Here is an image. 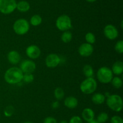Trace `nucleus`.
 <instances>
[{
  "label": "nucleus",
  "instance_id": "f257e3e1",
  "mask_svg": "<svg viewBox=\"0 0 123 123\" xmlns=\"http://www.w3.org/2000/svg\"><path fill=\"white\" fill-rule=\"evenodd\" d=\"M24 73L19 68H10L4 74V80L8 84H18L22 81Z\"/></svg>",
  "mask_w": 123,
  "mask_h": 123
},
{
  "label": "nucleus",
  "instance_id": "f03ea898",
  "mask_svg": "<svg viewBox=\"0 0 123 123\" xmlns=\"http://www.w3.org/2000/svg\"><path fill=\"white\" fill-rule=\"evenodd\" d=\"M106 104L110 109L116 112H120L122 110L123 107V99L117 94L110 95L107 97Z\"/></svg>",
  "mask_w": 123,
  "mask_h": 123
},
{
  "label": "nucleus",
  "instance_id": "7ed1b4c3",
  "mask_svg": "<svg viewBox=\"0 0 123 123\" xmlns=\"http://www.w3.org/2000/svg\"><path fill=\"white\" fill-rule=\"evenodd\" d=\"M97 87V83L96 80L93 77H90L82 81L80 85V89L83 94L90 95L96 91Z\"/></svg>",
  "mask_w": 123,
  "mask_h": 123
},
{
  "label": "nucleus",
  "instance_id": "20e7f679",
  "mask_svg": "<svg viewBox=\"0 0 123 123\" xmlns=\"http://www.w3.org/2000/svg\"><path fill=\"white\" fill-rule=\"evenodd\" d=\"M114 74L111 71V69L107 66H102L100 68L97 72V77L98 80L103 84H108L111 82L112 79L114 77Z\"/></svg>",
  "mask_w": 123,
  "mask_h": 123
},
{
  "label": "nucleus",
  "instance_id": "39448f33",
  "mask_svg": "<svg viewBox=\"0 0 123 123\" xmlns=\"http://www.w3.org/2000/svg\"><path fill=\"white\" fill-rule=\"evenodd\" d=\"M13 28L16 34L22 36L28 32L30 30V24L25 19L20 18L14 22Z\"/></svg>",
  "mask_w": 123,
  "mask_h": 123
},
{
  "label": "nucleus",
  "instance_id": "423d86ee",
  "mask_svg": "<svg viewBox=\"0 0 123 123\" xmlns=\"http://www.w3.org/2000/svg\"><path fill=\"white\" fill-rule=\"evenodd\" d=\"M55 25H56V28L60 31H67L72 28V20L70 18L67 14H62L56 19Z\"/></svg>",
  "mask_w": 123,
  "mask_h": 123
},
{
  "label": "nucleus",
  "instance_id": "0eeeda50",
  "mask_svg": "<svg viewBox=\"0 0 123 123\" xmlns=\"http://www.w3.org/2000/svg\"><path fill=\"white\" fill-rule=\"evenodd\" d=\"M16 0H0V12L2 14H9L16 9Z\"/></svg>",
  "mask_w": 123,
  "mask_h": 123
},
{
  "label": "nucleus",
  "instance_id": "6e6552de",
  "mask_svg": "<svg viewBox=\"0 0 123 123\" xmlns=\"http://www.w3.org/2000/svg\"><path fill=\"white\" fill-rule=\"evenodd\" d=\"M19 68L21 69L24 74L32 73L36 69V64L32 60L26 59L20 63Z\"/></svg>",
  "mask_w": 123,
  "mask_h": 123
},
{
  "label": "nucleus",
  "instance_id": "1a4fd4ad",
  "mask_svg": "<svg viewBox=\"0 0 123 123\" xmlns=\"http://www.w3.org/2000/svg\"><path fill=\"white\" fill-rule=\"evenodd\" d=\"M61 62V59L58 54L52 53L49 54L45 59V64L49 68H55Z\"/></svg>",
  "mask_w": 123,
  "mask_h": 123
},
{
  "label": "nucleus",
  "instance_id": "9d476101",
  "mask_svg": "<svg viewBox=\"0 0 123 123\" xmlns=\"http://www.w3.org/2000/svg\"><path fill=\"white\" fill-rule=\"evenodd\" d=\"M103 33L107 39L109 40H115L118 36V31L114 25L108 24L104 28Z\"/></svg>",
  "mask_w": 123,
  "mask_h": 123
},
{
  "label": "nucleus",
  "instance_id": "9b49d317",
  "mask_svg": "<svg viewBox=\"0 0 123 123\" xmlns=\"http://www.w3.org/2000/svg\"><path fill=\"white\" fill-rule=\"evenodd\" d=\"M94 47L91 44L88 43H84L79 46L78 53L81 56L87 57L93 53Z\"/></svg>",
  "mask_w": 123,
  "mask_h": 123
},
{
  "label": "nucleus",
  "instance_id": "f8f14e48",
  "mask_svg": "<svg viewBox=\"0 0 123 123\" xmlns=\"http://www.w3.org/2000/svg\"><path fill=\"white\" fill-rule=\"evenodd\" d=\"M26 54L30 59H38L41 54V50L38 46L36 45H31L28 46L26 49Z\"/></svg>",
  "mask_w": 123,
  "mask_h": 123
},
{
  "label": "nucleus",
  "instance_id": "ddd939ff",
  "mask_svg": "<svg viewBox=\"0 0 123 123\" xmlns=\"http://www.w3.org/2000/svg\"><path fill=\"white\" fill-rule=\"evenodd\" d=\"M7 59L12 65H16L20 62L21 56L19 52L16 50H12L7 54Z\"/></svg>",
  "mask_w": 123,
  "mask_h": 123
},
{
  "label": "nucleus",
  "instance_id": "4468645a",
  "mask_svg": "<svg viewBox=\"0 0 123 123\" xmlns=\"http://www.w3.org/2000/svg\"><path fill=\"white\" fill-rule=\"evenodd\" d=\"M64 104V106L68 109H73L78 106V100L74 96H69L65 98Z\"/></svg>",
  "mask_w": 123,
  "mask_h": 123
},
{
  "label": "nucleus",
  "instance_id": "2eb2a0df",
  "mask_svg": "<svg viewBox=\"0 0 123 123\" xmlns=\"http://www.w3.org/2000/svg\"><path fill=\"white\" fill-rule=\"evenodd\" d=\"M82 117L85 121L90 122L94 119L95 113L92 109L87 107L83 110L82 112Z\"/></svg>",
  "mask_w": 123,
  "mask_h": 123
},
{
  "label": "nucleus",
  "instance_id": "dca6fc26",
  "mask_svg": "<svg viewBox=\"0 0 123 123\" xmlns=\"http://www.w3.org/2000/svg\"><path fill=\"white\" fill-rule=\"evenodd\" d=\"M111 71L116 75H120L123 72V63L121 61H117L113 64Z\"/></svg>",
  "mask_w": 123,
  "mask_h": 123
},
{
  "label": "nucleus",
  "instance_id": "f3484780",
  "mask_svg": "<svg viewBox=\"0 0 123 123\" xmlns=\"http://www.w3.org/2000/svg\"><path fill=\"white\" fill-rule=\"evenodd\" d=\"M92 102L96 105H100L104 103L106 101V97L104 94L102 93H96L93 94L91 97Z\"/></svg>",
  "mask_w": 123,
  "mask_h": 123
},
{
  "label": "nucleus",
  "instance_id": "a211bd4d",
  "mask_svg": "<svg viewBox=\"0 0 123 123\" xmlns=\"http://www.w3.org/2000/svg\"><path fill=\"white\" fill-rule=\"evenodd\" d=\"M30 8V5L28 2L26 1H20L18 2H17L16 5V9H18V11L22 13L28 12Z\"/></svg>",
  "mask_w": 123,
  "mask_h": 123
},
{
  "label": "nucleus",
  "instance_id": "6ab92c4d",
  "mask_svg": "<svg viewBox=\"0 0 123 123\" xmlns=\"http://www.w3.org/2000/svg\"><path fill=\"white\" fill-rule=\"evenodd\" d=\"M83 73L86 78L93 77L94 69L90 65H85L83 68Z\"/></svg>",
  "mask_w": 123,
  "mask_h": 123
},
{
  "label": "nucleus",
  "instance_id": "aec40b11",
  "mask_svg": "<svg viewBox=\"0 0 123 123\" xmlns=\"http://www.w3.org/2000/svg\"><path fill=\"white\" fill-rule=\"evenodd\" d=\"M42 22V18L38 14H34L30 19V24L32 26H38Z\"/></svg>",
  "mask_w": 123,
  "mask_h": 123
},
{
  "label": "nucleus",
  "instance_id": "412c9836",
  "mask_svg": "<svg viewBox=\"0 0 123 123\" xmlns=\"http://www.w3.org/2000/svg\"><path fill=\"white\" fill-rule=\"evenodd\" d=\"M72 37H73V36H72V34L70 31H69L68 30L67 31H63V33L61 35V41L64 42V43H69L72 40Z\"/></svg>",
  "mask_w": 123,
  "mask_h": 123
},
{
  "label": "nucleus",
  "instance_id": "4be33fe9",
  "mask_svg": "<svg viewBox=\"0 0 123 123\" xmlns=\"http://www.w3.org/2000/svg\"><path fill=\"white\" fill-rule=\"evenodd\" d=\"M111 83L115 88L120 89L123 86V80L118 76H116L113 77L111 80Z\"/></svg>",
  "mask_w": 123,
  "mask_h": 123
},
{
  "label": "nucleus",
  "instance_id": "5701e85b",
  "mask_svg": "<svg viewBox=\"0 0 123 123\" xmlns=\"http://www.w3.org/2000/svg\"><path fill=\"white\" fill-rule=\"evenodd\" d=\"M54 97L57 100H61L64 97L65 93L61 88H56L54 90Z\"/></svg>",
  "mask_w": 123,
  "mask_h": 123
},
{
  "label": "nucleus",
  "instance_id": "b1692460",
  "mask_svg": "<svg viewBox=\"0 0 123 123\" xmlns=\"http://www.w3.org/2000/svg\"><path fill=\"white\" fill-rule=\"evenodd\" d=\"M109 119V115L106 112H101L98 115L96 120L99 123H105L108 121Z\"/></svg>",
  "mask_w": 123,
  "mask_h": 123
},
{
  "label": "nucleus",
  "instance_id": "393cba45",
  "mask_svg": "<svg viewBox=\"0 0 123 123\" xmlns=\"http://www.w3.org/2000/svg\"><path fill=\"white\" fill-rule=\"evenodd\" d=\"M85 41H86V43H88L92 45L96 42V36L91 32L87 33L85 34Z\"/></svg>",
  "mask_w": 123,
  "mask_h": 123
},
{
  "label": "nucleus",
  "instance_id": "a878e982",
  "mask_svg": "<svg viewBox=\"0 0 123 123\" xmlns=\"http://www.w3.org/2000/svg\"><path fill=\"white\" fill-rule=\"evenodd\" d=\"M14 108L13 106H7L4 110V115L6 117H11L14 113Z\"/></svg>",
  "mask_w": 123,
  "mask_h": 123
},
{
  "label": "nucleus",
  "instance_id": "bb28decb",
  "mask_svg": "<svg viewBox=\"0 0 123 123\" xmlns=\"http://www.w3.org/2000/svg\"><path fill=\"white\" fill-rule=\"evenodd\" d=\"M34 80V77L32 73H25L23 75L22 80L26 83H31Z\"/></svg>",
  "mask_w": 123,
  "mask_h": 123
},
{
  "label": "nucleus",
  "instance_id": "cd10ccee",
  "mask_svg": "<svg viewBox=\"0 0 123 123\" xmlns=\"http://www.w3.org/2000/svg\"><path fill=\"white\" fill-rule=\"evenodd\" d=\"M115 49L118 53L123 54V41L120 40L116 43L115 45Z\"/></svg>",
  "mask_w": 123,
  "mask_h": 123
},
{
  "label": "nucleus",
  "instance_id": "c85d7f7f",
  "mask_svg": "<svg viewBox=\"0 0 123 123\" xmlns=\"http://www.w3.org/2000/svg\"><path fill=\"white\" fill-rule=\"evenodd\" d=\"M68 123H83L82 119L79 116H73L70 119Z\"/></svg>",
  "mask_w": 123,
  "mask_h": 123
},
{
  "label": "nucleus",
  "instance_id": "c756f323",
  "mask_svg": "<svg viewBox=\"0 0 123 123\" xmlns=\"http://www.w3.org/2000/svg\"><path fill=\"white\" fill-rule=\"evenodd\" d=\"M110 122L111 123H123V119L120 116L115 115L112 117Z\"/></svg>",
  "mask_w": 123,
  "mask_h": 123
},
{
  "label": "nucleus",
  "instance_id": "7c9ffc66",
  "mask_svg": "<svg viewBox=\"0 0 123 123\" xmlns=\"http://www.w3.org/2000/svg\"><path fill=\"white\" fill-rule=\"evenodd\" d=\"M43 123H57V120L54 117L48 116L44 118Z\"/></svg>",
  "mask_w": 123,
  "mask_h": 123
},
{
  "label": "nucleus",
  "instance_id": "2f4dec72",
  "mask_svg": "<svg viewBox=\"0 0 123 123\" xmlns=\"http://www.w3.org/2000/svg\"><path fill=\"white\" fill-rule=\"evenodd\" d=\"M52 108L54 109H57L59 107H60V102L58 101H55L52 102L51 105Z\"/></svg>",
  "mask_w": 123,
  "mask_h": 123
},
{
  "label": "nucleus",
  "instance_id": "473e14b6",
  "mask_svg": "<svg viewBox=\"0 0 123 123\" xmlns=\"http://www.w3.org/2000/svg\"><path fill=\"white\" fill-rule=\"evenodd\" d=\"M87 123H98L96 119H93V120L91 121L87 122Z\"/></svg>",
  "mask_w": 123,
  "mask_h": 123
},
{
  "label": "nucleus",
  "instance_id": "72a5a7b5",
  "mask_svg": "<svg viewBox=\"0 0 123 123\" xmlns=\"http://www.w3.org/2000/svg\"><path fill=\"white\" fill-rule=\"evenodd\" d=\"M59 123H68V122L67 121V120H65V119H63V120H61V121Z\"/></svg>",
  "mask_w": 123,
  "mask_h": 123
},
{
  "label": "nucleus",
  "instance_id": "f704fd0d",
  "mask_svg": "<svg viewBox=\"0 0 123 123\" xmlns=\"http://www.w3.org/2000/svg\"><path fill=\"white\" fill-rule=\"evenodd\" d=\"M86 1L88 2H94L97 1V0H86Z\"/></svg>",
  "mask_w": 123,
  "mask_h": 123
},
{
  "label": "nucleus",
  "instance_id": "c9c22d12",
  "mask_svg": "<svg viewBox=\"0 0 123 123\" xmlns=\"http://www.w3.org/2000/svg\"><path fill=\"white\" fill-rule=\"evenodd\" d=\"M123 20H121V28H123Z\"/></svg>",
  "mask_w": 123,
  "mask_h": 123
},
{
  "label": "nucleus",
  "instance_id": "e433bc0d",
  "mask_svg": "<svg viewBox=\"0 0 123 123\" xmlns=\"http://www.w3.org/2000/svg\"><path fill=\"white\" fill-rule=\"evenodd\" d=\"M32 123V122H31V121H26V122H25V123Z\"/></svg>",
  "mask_w": 123,
  "mask_h": 123
},
{
  "label": "nucleus",
  "instance_id": "4c0bfd02",
  "mask_svg": "<svg viewBox=\"0 0 123 123\" xmlns=\"http://www.w3.org/2000/svg\"><path fill=\"white\" fill-rule=\"evenodd\" d=\"M0 117H1V115H0Z\"/></svg>",
  "mask_w": 123,
  "mask_h": 123
}]
</instances>
